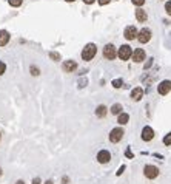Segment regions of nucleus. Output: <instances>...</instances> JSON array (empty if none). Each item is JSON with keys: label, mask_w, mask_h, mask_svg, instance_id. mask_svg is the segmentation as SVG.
<instances>
[{"label": "nucleus", "mask_w": 171, "mask_h": 184, "mask_svg": "<svg viewBox=\"0 0 171 184\" xmlns=\"http://www.w3.org/2000/svg\"><path fill=\"white\" fill-rule=\"evenodd\" d=\"M96 54H97V45L96 44H86L83 46V50H82V53H80V57H82V60H85V62H89V60H92L94 57H96Z\"/></svg>", "instance_id": "f257e3e1"}, {"label": "nucleus", "mask_w": 171, "mask_h": 184, "mask_svg": "<svg viewBox=\"0 0 171 184\" xmlns=\"http://www.w3.org/2000/svg\"><path fill=\"white\" fill-rule=\"evenodd\" d=\"M124 135H125V130H124V127H114L111 132H110V135H108V139H110V142H113V144H117V142H120L122 138H124Z\"/></svg>", "instance_id": "f03ea898"}, {"label": "nucleus", "mask_w": 171, "mask_h": 184, "mask_svg": "<svg viewBox=\"0 0 171 184\" xmlns=\"http://www.w3.org/2000/svg\"><path fill=\"white\" fill-rule=\"evenodd\" d=\"M159 173H160V170H159L157 166H154V164H145V167H143V175H145V178H148V180H156V178L159 177Z\"/></svg>", "instance_id": "7ed1b4c3"}, {"label": "nucleus", "mask_w": 171, "mask_h": 184, "mask_svg": "<svg viewBox=\"0 0 171 184\" xmlns=\"http://www.w3.org/2000/svg\"><path fill=\"white\" fill-rule=\"evenodd\" d=\"M102 54L106 60H114L117 57V48L114 46V44H106L102 50Z\"/></svg>", "instance_id": "20e7f679"}, {"label": "nucleus", "mask_w": 171, "mask_h": 184, "mask_svg": "<svg viewBox=\"0 0 171 184\" xmlns=\"http://www.w3.org/2000/svg\"><path fill=\"white\" fill-rule=\"evenodd\" d=\"M133 51H134V50L129 45L119 46V50H117V57H119L120 60H129L131 56H133Z\"/></svg>", "instance_id": "39448f33"}, {"label": "nucleus", "mask_w": 171, "mask_h": 184, "mask_svg": "<svg viewBox=\"0 0 171 184\" xmlns=\"http://www.w3.org/2000/svg\"><path fill=\"white\" fill-rule=\"evenodd\" d=\"M151 36H153V33H151V30L150 28H142V30H139V34H137V42L139 44H148L150 40H151Z\"/></svg>", "instance_id": "423d86ee"}, {"label": "nucleus", "mask_w": 171, "mask_h": 184, "mask_svg": "<svg viewBox=\"0 0 171 184\" xmlns=\"http://www.w3.org/2000/svg\"><path fill=\"white\" fill-rule=\"evenodd\" d=\"M131 59H133L134 64H142L143 60H146V53H145V50H143V48H136V50L133 51Z\"/></svg>", "instance_id": "0eeeda50"}, {"label": "nucleus", "mask_w": 171, "mask_h": 184, "mask_svg": "<svg viewBox=\"0 0 171 184\" xmlns=\"http://www.w3.org/2000/svg\"><path fill=\"white\" fill-rule=\"evenodd\" d=\"M96 159H97V163H99V164H108V163L111 161V153H110V150H106V149L99 150V152H97Z\"/></svg>", "instance_id": "6e6552de"}, {"label": "nucleus", "mask_w": 171, "mask_h": 184, "mask_svg": "<svg viewBox=\"0 0 171 184\" xmlns=\"http://www.w3.org/2000/svg\"><path fill=\"white\" fill-rule=\"evenodd\" d=\"M156 90H157V93H159L160 96H167V94L171 92V81L170 79H165V81L159 82V85H157Z\"/></svg>", "instance_id": "1a4fd4ad"}, {"label": "nucleus", "mask_w": 171, "mask_h": 184, "mask_svg": "<svg viewBox=\"0 0 171 184\" xmlns=\"http://www.w3.org/2000/svg\"><path fill=\"white\" fill-rule=\"evenodd\" d=\"M140 138H142V141H143V142H150V141H153V139H154V130H153V127H150V125H145V127L142 129Z\"/></svg>", "instance_id": "9d476101"}, {"label": "nucleus", "mask_w": 171, "mask_h": 184, "mask_svg": "<svg viewBox=\"0 0 171 184\" xmlns=\"http://www.w3.org/2000/svg\"><path fill=\"white\" fill-rule=\"evenodd\" d=\"M137 34H139V30H137L134 25H128V26L125 28V31H124V37H125L127 40H134V39H137Z\"/></svg>", "instance_id": "9b49d317"}, {"label": "nucleus", "mask_w": 171, "mask_h": 184, "mask_svg": "<svg viewBox=\"0 0 171 184\" xmlns=\"http://www.w3.org/2000/svg\"><path fill=\"white\" fill-rule=\"evenodd\" d=\"M77 62L76 60H73V59H68V60H63V64H62V70L65 71V73H74L76 70H77Z\"/></svg>", "instance_id": "f8f14e48"}, {"label": "nucleus", "mask_w": 171, "mask_h": 184, "mask_svg": "<svg viewBox=\"0 0 171 184\" xmlns=\"http://www.w3.org/2000/svg\"><path fill=\"white\" fill-rule=\"evenodd\" d=\"M143 93H145V90H143L142 87H134V88L131 90V99H133L134 102H139V101L143 97Z\"/></svg>", "instance_id": "ddd939ff"}, {"label": "nucleus", "mask_w": 171, "mask_h": 184, "mask_svg": "<svg viewBox=\"0 0 171 184\" xmlns=\"http://www.w3.org/2000/svg\"><path fill=\"white\" fill-rule=\"evenodd\" d=\"M136 20L139 23H145L148 20V14H146V11L143 8H137L136 9Z\"/></svg>", "instance_id": "4468645a"}, {"label": "nucleus", "mask_w": 171, "mask_h": 184, "mask_svg": "<svg viewBox=\"0 0 171 184\" xmlns=\"http://www.w3.org/2000/svg\"><path fill=\"white\" fill-rule=\"evenodd\" d=\"M11 40V34L6 30H0V46H6Z\"/></svg>", "instance_id": "2eb2a0df"}, {"label": "nucleus", "mask_w": 171, "mask_h": 184, "mask_svg": "<svg viewBox=\"0 0 171 184\" xmlns=\"http://www.w3.org/2000/svg\"><path fill=\"white\" fill-rule=\"evenodd\" d=\"M94 113H96V116H97V118H100V119H102V118H105V116L108 115V107H106V105H103V104H100V105H97V107H96V111H94Z\"/></svg>", "instance_id": "dca6fc26"}, {"label": "nucleus", "mask_w": 171, "mask_h": 184, "mask_svg": "<svg viewBox=\"0 0 171 184\" xmlns=\"http://www.w3.org/2000/svg\"><path fill=\"white\" fill-rule=\"evenodd\" d=\"M128 122H129V115L125 113V111H122V113L117 116V124H119L120 127H124V125H127Z\"/></svg>", "instance_id": "f3484780"}, {"label": "nucleus", "mask_w": 171, "mask_h": 184, "mask_svg": "<svg viewBox=\"0 0 171 184\" xmlns=\"http://www.w3.org/2000/svg\"><path fill=\"white\" fill-rule=\"evenodd\" d=\"M122 110H124L122 104L116 102V104H113V105H111V108H110V113H111V115H114V116H119V115L122 113Z\"/></svg>", "instance_id": "a211bd4d"}, {"label": "nucleus", "mask_w": 171, "mask_h": 184, "mask_svg": "<svg viewBox=\"0 0 171 184\" xmlns=\"http://www.w3.org/2000/svg\"><path fill=\"white\" fill-rule=\"evenodd\" d=\"M48 56H49V59H51V60H54V62H60V59H62L60 53H57V51H49V53H48Z\"/></svg>", "instance_id": "6ab92c4d"}, {"label": "nucleus", "mask_w": 171, "mask_h": 184, "mask_svg": "<svg viewBox=\"0 0 171 184\" xmlns=\"http://www.w3.org/2000/svg\"><path fill=\"white\" fill-rule=\"evenodd\" d=\"M111 85H113V88H122V87H124V79H122V78L113 79V81H111Z\"/></svg>", "instance_id": "aec40b11"}, {"label": "nucleus", "mask_w": 171, "mask_h": 184, "mask_svg": "<svg viewBox=\"0 0 171 184\" xmlns=\"http://www.w3.org/2000/svg\"><path fill=\"white\" fill-rule=\"evenodd\" d=\"M29 73H31V76L37 78V76H40V68L37 65H29Z\"/></svg>", "instance_id": "412c9836"}, {"label": "nucleus", "mask_w": 171, "mask_h": 184, "mask_svg": "<svg viewBox=\"0 0 171 184\" xmlns=\"http://www.w3.org/2000/svg\"><path fill=\"white\" fill-rule=\"evenodd\" d=\"M8 3H9V6H12V8H19V6H22L23 0H8Z\"/></svg>", "instance_id": "4be33fe9"}, {"label": "nucleus", "mask_w": 171, "mask_h": 184, "mask_svg": "<svg viewBox=\"0 0 171 184\" xmlns=\"http://www.w3.org/2000/svg\"><path fill=\"white\" fill-rule=\"evenodd\" d=\"M162 142H164V145L170 147V145H171V132H170V133H167V135L164 136V139H162Z\"/></svg>", "instance_id": "5701e85b"}, {"label": "nucleus", "mask_w": 171, "mask_h": 184, "mask_svg": "<svg viewBox=\"0 0 171 184\" xmlns=\"http://www.w3.org/2000/svg\"><path fill=\"white\" fill-rule=\"evenodd\" d=\"M153 64H154V59H151V57H150V59H148V60L143 64V70H145V71H146V70H150Z\"/></svg>", "instance_id": "b1692460"}, {"label": "nucleus", "mask_w": 171, "mask_h": 184, "mask_svg": "<svg viewBox=\"0 0 171 184\" xmlns=\"http://www.w3.org/2000/svg\"><path fill=\"white\" fill-rule=\"evenodd\" d=\"M145 2H146V0H131V3H133L134 6H137V8H142V6L145 5Z\"/></svg>", "instance_id": "393cba45"}, {"label": "nucleus", "mask_w": 171, "mask_h": 184, "mask_svg": "<svg viewBox=\"0 0 171 184\" xmlns=\"http://www.w3.org/2000/svg\"><path fill=\"white\" fill-rule=\"evenodd\" d=\"M125 156H127L128 159H134V153L131 152V147H127V150H125Z\"/></svg>", "instance_id": "a878e982"}, {"label": "nucleus", "mask_w": 171, "mask_h": 184, "mask_svg": "<svg viewBox=\"0 0 171 184\" xmlns=\"http://www.w3.org/2000/svg\"><path fill=\"white\" fill-rule=\"evenodd\" d=\"M77 84H79V88H85L86 85H88V79H83V78H82V79H79Z\"/></svg>", "instance_id": "bb28decb"}, {"label": "nucleus", "mask_w": 171, "mask_h": 184, "mask_svg": "<svg viewBox=\"0 0 171 184\" xmlns=\"http://www.w3.org/2000/svg\"><path fill=\"white\" fill-rule=\"evenodd\" d=\"M6 73V64L3 60H0V76H3Z\"/></svg>", "instance_id": "cd10ccee"}, {"label": "nucleus", "mask_w": 171, "mask_h": 184, "mask_svg": "<svg viewBox=\"0 0 171 184\" xmlns=\"http://www.w3.org/2000/svg\"><path fill=\"white\" fill-rule=\"evenodd\" d=\"M165 12H167V14L171 17V0L165 2Z\"/></svg>", "instance_id": "c85d7f7f"}, {"label": "nucleus", "mask_w": 171, "mask_h": 184, "mask_svg": "<svg viewBox=\"0 0 171 184\" xmlns=\"http://www.w3.org/2000/svg\"><path fill=\"white\" fill-rule=\"evenodd\" d=\"M125 169H127V166H125V164H122V166H120V167L117 169V172H116V175H117V177H120V175L124 173V170H125Z\"/></svg>", "instance_id": "c756f323"}, {"label": "nucleus", "mask_w": 171, "mask_h": 184, "mask_svg": "<svg viewBox=\"0 0 171 184\" xmlns=\"http://www.w3.org/2000/svg\"><path fill=\"white\" fill-rule=\"evenodd\" d=\"M62 184H70V177L68 175H63L62 177Z\"/></svg>", "instance_id": "7c9ffc66"}, {"label": "nucleus", "mask_w": 171, "mask_h": 184, "mask_svg": "<svg viewBox=\"0 0 171 184\" xmlns=\"http://www.w3.org/2000/svg\"><path fill=\"white\" fill-rule=\"evenodd\" d=\"M31 184H42V180H40L39 177H36V178H33V181H31Z\"/></svg>", "instance_id": "2f4dec72"}, {"label": "nucleus", "mask_w": 171, "mask_h": 184, "mask_svg": "<svg viewBox=\"0 0 171 184\" xmlns=\"http://www.w3.org/2000/svg\"><path fill=\"white\" fill-rule=\"evenodd\" d=\"M97 3H99L100 6H105V5H108V3H110V0H97Z\"/></svg>", "instance_id": "473e14b6"}, {"label": "nucleus", "mask_w": 171, "mask_h": 184, "mask_svg": "<svg viewBox=\"0 0 171 184\" xmlns=\"http://www.w3.org/2000/svg\"><path fill=\"white\" fill-rule=\"evenodd\" d=\"M82 2H83L85 5H92V3H96L97 0H82Z\"/></svg>", "instance_id": "72a5a7b5"}, {"label": "nucleus", "mask_w": 171, "mask_h": 184, "mask_svg": "<svg viewBox=\"0 0 171 184\" xmlns=\"http://www.w3.org/2000/svg\"><path fill=\"white\" fill-rule=\"evenodd\" d=\"M154 156H156V158H159V159H164V156H162V155H159V153H154Z\"/></svg>", "instance_id": "f704fd0d"}, {"label": "nucleus", "mask_w": 171, "mask_h": 184, "mask_svg": "<svg viewBox=\"0 0 171 184\" xmlns=\"http://www.w3.org/2000/svg\"><path fill=\"white\" fill-rule=\"evenodd\" d=\"M45 184H54V181H52V180H46V181H45Z\"/></svg>", "instance_id": "c9c22d12"}, {"label": "nucleus", "mask_w": 171, "mask_h": 184, "mask_svg": "<svg viewBox=\"0 0 171 184\" xmlns=\"http://www.w3.org/2000/svg\"><path fill=\"white\" fill-rule=\"evenodd\" d=\"M16 184H25V181H23V180H17V181H16Z\"/></svg>", "instance_id": "e433bc0d"}, {"label": "nucleus", "mask_w": 171, "mask_h": 184, "mask_svg": "<svg viewBox=\"0 0 171 184\" xmlns=\"http://www.w3.org/2000/svg\"><path fill=\"white\" fill-rule=\"evenodd\" d=\"M63 2H68V3H73V2H76V0H63Z\"/></svg>", "instance_id": "4c0bfd02"}, {"label": "nucleus", "mask_w": 171, "mask_h": 184, "mask_svg": "<svg viewBox=\"0 0 171 184\" xmlns=\"http://www.w3.org/2000/svg\"><path fill=\"white\" fill-rule=\"evenodd\" d=\"M2 175H3V170H2V167H0V178H2Z\"/></svg>", "instance_id": "58836bf2"}, {"label": "nucleus", "mask_w": 171, "mask_h": 184, "mask_svg": "<svg viewBox=\"0 0 171 184\" xmlns=\"http://www.w3.org/2000/svg\"><path fill=\"white\" fill-rule=\"evenodd\" d=\"M0 141H2V132H0Z\"/></svg>", "instance_id": "ea45409f"}]
</instances>
